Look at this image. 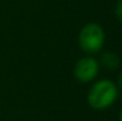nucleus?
Wrapping results in <instances>:
<instances>
[{"instance_id": "0eeeda50", "label": "nucleus", "mask_w": 122, "mask_h": 121, "mask_svg": "<svg viewBox=\"0 0 122 121\" xmlns=\"http://www.w3.org/2000/svg\"><path fill=\"white\" fill-rule=\"evenodd\" d=\"M120 121H122V110L120 112Z\"/></svg>"}, {"instance_id": "f03ea898", "label": "nucleus", "mask_w": 122, "mask_h": 121, "mask_svg": "<svg viewBox=\"0 0 122 121\" xmlns=\"http://www.w3.org/2000/svg\"><path fill=\"white\" fill-rule=\"evenodd\" d=\"M106 32L97 23H88L81 29L78 33V45L88 55L98 53L104 45Z\"/></svg>"}, {"instance_id": "7ed1b4c3", "label": "nucleus", "mask_w": 122, "mask_h": 121, "mask_svg": "<svg viewBox=\"0 0 122 121\" xmlns=\"http://www.w3.org/2000/svg\"><path fill=\"white\" fill-rule=\"evenodd\" d=\"M101 65L94 56L86 55L80 58L74 68V76L81 83H90L98 76Z\"/></svg>"}, {"instance_id": "f257e3e1", "label": "nucleus", "mask_w": 122, "mask_h": 121, "mask_svg": "<svg viewBox=\"0 0 122 121\" xmlns=\"http://www.w3.org/2000/svg\"><path fill=\"white\" fill-rule=\"evenodd\" d=\"M117 96L119 85L109 79H101L91 84L86 101L94 110H104L115 103Z\"/></svg>"}, {"instance_id": "423d86ee", "label": "nucleus", "mask_w": 122, "mask_h": 121, "mask_svg": "<svg viewBox=\"0 0 122 121\" xmlns=\"http://www.w3.org/2000/svg\"><path fill=\"white\" fill-rule=\"evenodd\" d=\"M119 85L122 88V71L120 73V75H119Z\"/></svg>"}, {"instance_id": "20e7f679", "label": "nucleus", "mask_w": 122, "mask_h": 121, "mask_svg": "<svg viewBox=\"0 0 122 121\" xmlns=\"http://www.w3.org/2000/svg\"><path fill=\"white\" fill-rule=\"evenodd\" d=\"M98 62H100V65L103 67L104 69H107L109 71H115L119 69L121 61H120V57L117 56V53L107 51L101 55V58Z\"/></svg>"}, {"instance_id": "39448f33", "label": "nucleus", "mask_w": 122, "mask_h": 121, "mask_svg": "<svg viewBox=\"0 0 122 121\" xmlns=\"http://www.w3.org/2000/svg\"><path fill=\"white\" fill-rule=\"evenodd\" d=\"M115 16L122 23V0H119L116 6H115Z\"/></svg>"}]
</instances>
